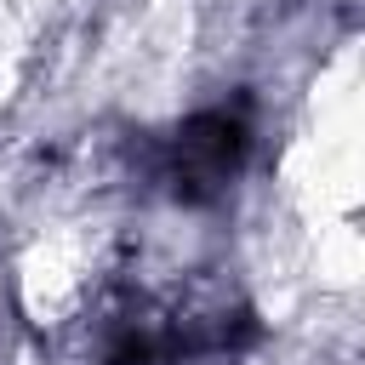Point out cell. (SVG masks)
<instances>
[{"mask_svg":"<svg viewBox=\"0 0 365 365\" xmlns=\"http://www.w3.org/2000/svg\"><path fill=\"white\" fill-rule=\"evenodd\" d=\"M240 154H245V120L228 114V108H211V114H194L177 131L165 177H171L177 200H211L240 171Z\"/></svg>","mask_w":365,"mask_h":365,"instance_id":"6da1fadb","label":"cell"}]
</instances>
